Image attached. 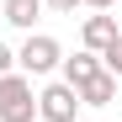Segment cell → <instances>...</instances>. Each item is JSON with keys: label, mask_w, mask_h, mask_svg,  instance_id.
Instances as JSON below:
<instances>
[{"label": "cell", "mask_w": 122, "mask_h": 122, "mask_svg": "<svg viewBox=\"0 0 122 122\" xmlns=\"http://www.w3.org/2000/svg\"><path fill=\"white\" fill-rule=\"evenodd\" d=\"M0 122H37V96L27 74H0Z\"/></svg>", "instance_id": "1"}, {"label": "cell", "mask_w": 122, "mask_h": 122, "mask_svg": "<svg viewBox=\"0 0 122 122\" xmlns=\"http://www.w3.org/2000/svg\"><path fill=\"white\" fill-rule=\"evenodd\" d=\"M58 58H64V48H58L48 32H32L27 43L16 48V74H27V80H37V74H53V69H58Z\"/></svg>", "instance_id": "2"}, {"label": "cell", "mask_w": 122, "mask_h": 122, "mask_svg": "<svg viewBox=\"0 0 122 122\" xmlns=\"http://www.w3.org/2000/svg\"><path fill=\"white\" fill-rule=\"evenodd\" d=\"M74 112H80L74 85L53 80V85H43V90H37V122H74Z\"/></svg>", "instance_id": "3"}, {"label": "cell", "mask_w": 122, "mask_h": 122, "mask_svg": "<svg viewBox=\"0 0 122 122\" xmlns=\"http://www.w3.org/2000/svg\"><path fill=\"white\" fill-rule=\"evenodd\" d=\"M58 69H64V85H85V80H96L101 74V53H90V48H80L74 58H58Z\"/></svg>", "instance_id": "4"}, {"label": "cell", "mask_w": 122, "mask_h": 122, "mask_svg": "<svg viewBox=\"0 0 122 122\" xmlns=\"http://www.w3.org/2000/svg\"><path fill=\"white\" fill-rule=\"evenodd\" d=\"M74 96H80V106H112V101H117V80L101 69V74H96V80H85Z\"/></svg>", "instance_id": "5"}, {"label": "cell", "mask_w": 122, "mask_h": 122, "mask_svg": "<svg viewBox=\"0 0 122 122\" xmlns=\"http://www.w3.org/2000/svg\"><path fill=\"white\" fill-rule=\"evenodd\" d=\"M112 37H117V21H112V16H85V27H80V43H85L90 53H101Z\"/></svg>", "instance_id": "6"}, {"label": "cell", "mask_w": 122, "mask_h": 122, "mask_svg": "<svg viewBox=\"0 0 122 122\" xmlns=\"http://www.w3.org/2000/svg\"><path fill=\"white\" fill-rule=\"evenodd\" d=\"M43 16V0H5V21L11 27H21V32H32V21Z\"/></svg>", "instance_id": "7"}, {"label": "cell", "mask_w": 122, "mask_h": 122, "mask_svg": "<svg viewBox=\"0 0 122 122\" xmlns=\"http://www.w3.org/2000/svg\"><path fill=\"white\" fill-rule=\"evenodd\" d=\"M101 69H106L112 80H122V32L112 37V43H106V48H101Z\"/></svg>", "instance_id": "8"}, {"label": "cell", "mask_w": 122, "mask_h": 122, "mask_svg": "<svg viewBox=\"0 0 122 122\" xmlns=\"http://www.w3.org/2000/svg\"><path fill=\"white\" fill-rule=\"evenodd\" d=\"M43 5H48L53 16H74V5H85V0H43Z\"/></svg>", "instance_id": "9"}, {"label": "cell", "mask_w": 122, "mask_h": 122, "mask_svg": "<svg viewBox=\"0 0 122 122\" xmlns=\"http://www.w3.org/2000/svg\"><path fill=\"white\" fill-rule=\"evenodd\" d=\"M11 69H16V53H11L5 43H0V74H11Z\"/></svg>", "instance_id": "10"}, {"label": "cell", "mask_w": 122, "mask_h": 122, "mask_svg": "<svg viewBox=\"0 0 122 122\" xmlns=\"http://www.w3.org/2000/svg\"><path fill=\"white\" fill-rule=\"evenodd\" d=\"M85 5H96V11H106V5H112V0H85Z\"/></svg>", "instance_id": "11"}]
</instances>
